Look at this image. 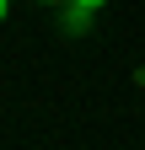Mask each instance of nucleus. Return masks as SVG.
Instances as JSON below:
<instances>
[{
	"label": "nucleus",
	"mask_w": 145,
	"mask_h": 150,
	"mask_svg": "<svg viewBox=\"0 0 145 150\" xmlns=\"http://www.w3.org/2000/svg\"><path fill=\"white\" fill-rule=\"evenodd\" d=\"M59 27H65L70 38L92 32V11H86V6H75V0H65V16H59Z\"/></svg>",
	"instance_id": "f257e3e1"
},
{
	"label": "nucleus",
	"mask_w": 145,
	"mask_h": 150,
	"mask_svg": "<svg viewBox=\"0 0 145 150\" xmlns=\"http://www.w3.org/2000/svg\"><path fill=\"white\" fill-rule=\"evenodd\" d=\"M75 6H86V11H92V16H97V11L107 6V0H75Z\"/></svg>",
	"instance_id": "f03ea898"
},
{
	"label": "nucleus",
	"mask_w": 145,
	"mask_h": 150,
	"mask_svg": "<svg viewBox=\"0 0 145 150\" xmlns=\"http://www.w3.org/2000/svg\"><path fill=\"white\" fill-rule=\"evenodd\" d=\"M6 11H11V0H0V22H6Z\"/></svg>",
	"instance_id": "7ed1b4c3"
},
{
	"label": "nucleus",
	"mask_w": 145,
	"mask_h": 150,
	"mask_svg": "<svg viewBox=\"0 0 145 150\" xmlns=\"http://www.w3.org/2000/svg\"><path fill=\"white\" fill-rule=\"evenodd\" d=\"M43 6H65V0H43Z\"/></svg>",
	"instance_id": "20e7f679"
}]
</instances>
